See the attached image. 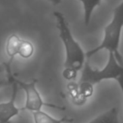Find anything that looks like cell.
I'll return each mask as SVG.
<instances>
[{"mask_svg": "<svg viewBox=\"0 0 123 123\" xmlns=\"http://www.w3.org/2000/svg\"><path fill=\"white\" fill-rule=\"evenodd\" d=\"M54 16L56 20L59 36L65 48V60L63 77L66 80H73L76 78L78 72L82 70L86 64V53L74 39L65 15L59 11H55Z\"/></svg>", "mask_w": 123, "mask_h": 123, "instance_id": "6da1fadb", "label": "cell"}, {"mask_svg": "<svg viewBox=\"0 0 123 123\" xmlns=\"http://www.w3.org/2000/svg\"><path fill=\"white\" fill-rule=\"evenodd\" d=\"M123 30V0L114 8L112 19L104 29L103 39L100 45L86 52L88 58H92L98 52L105 50L113 53L119 62L123 64V57L120 53L121 38Z\"/></svg>", "mask_w": 123, "mask_h": 123, "instance_id": "7a4b0ae2", "label": "cell"}, {"mask_svg": "<svg viewBox=\"0 0 123 123\" xmlns=\"http://www.w3.org/2000/svg\"><path fill=\"white\" fill-rule=\"evenodd\" d=\"M122 76H123V64L117 60L113 53L108 52V60L103 68H93L89 62H86L82 68L80 82L94 86L105 80L114 79L117 81Z\"/></svg>", "mask_w": 123, "mask_h": 123, "instance_id": "3957f363", "label": "cell"}, {"mask_svg": "<svg viewBox=\"0 0 123 123\" xmlns=\"http://www.w3.org/2000/svg\"><path fill=\"white\" fill-rule=\"evenodd\" d=\"M7 75L8 79L13 80L18 84L19 89H23L25 93V104L22 109L23 110H28L31 113L38 110H41L44 107H49V108L59 109V110H64V107L57 105L55 104L48 103L44 101L42 95L40 94L39 89L37 88V80L33 79L29 82H25L20 79H17L12 72V63L7 62Z\"/></svg>", "mask_w": 123, "mask_h": 123, "instance_id": "277c9868", "label": "cell"}, {"mask_svg": "<svg viewBox=\"0 0 123 123\" xmlns=\"http://www.w3.org/2000/svg\"><path fill=\"white\" fill-rule=\"evenodd\" d=\"M34 46L30 41L24 39L17 34H12L7 38L5 43V51L9 58L8 62L12 63L16 57L23 59L32 58L34 53Z\"/></svg>", "mask_w": 123, "mask_h": 123, "instance_id": "5b68a950", "label": "cell"}, {"mask_svg": "<svg viewBox=\"0 0 123 123\" xmlns=\"http://www.w3.org/2000/svg\"><path fill=\"white\" fill-rule=\"evenodd\" d=\"M9 85L12 87L10 99L8 101L0 103V123H11L12 120L19 115L22 108H18L16 105V99L18 96L19 87L13 80L8 79Z\"/></svg>", "mask_w": 123, "mask_h": 123, "instance_id": "8992f818", "label": "cell"}, {"mask_svg": "<svg viewBox=\"0 0 123 123\" xmlns=\"http://www.w3.org/2000/svg\"><path fill=\"white\" fill-rule=\"evenodd\" d=\"M32 115L34 123H70L73 122V119L66 116L55 118L42 110L33 112Z\"/></svg>", "mask_w": 123, "mask_h": 123, "instance_id": "52a82bcc", "label": "cell"}, {"mask_svg": "<svg viewBox=\"0 0 123 123\" xmlns=\"http://www.w3.org/2000/svg\"><path fill=\"white\" fill-rule=\"evenodd\" d=\"M87 123H119L118 109L117 107H112Z\"/></svg>", "mask_w": 123, "mask_h": 123, "instance_id": "ba28073f", "label": "cell"}, {"mask_svg": "<svg viewBox=\"0 0 123 123\" xmlns=\"http://www.w3.org/2000/svg\"><path fill=\"white\" fill-rule=\"evenodd\" d=\"M83 5L84 8V22L88 25L91 22V19L94 10L101 4V0H79Z\"/></svg>", "mask_w": 123, "mask_h": 123, "instance_id": "9c48e42d", "label": "cell"}, {"mask_svg": "<svg viewBox=\"0 0 123 123\" xmlns=\"http://www.w3.org/2000/svg\"><path fill=\"white\" fill-rule=\"evenodd\" d=\"M7 85H9V82L7 75L6 62H0V89Z\"/></svg>", "mask_w": 123, "mask_h": 123, "instance_id": "30bf717a", "label": "cell"}, {"mask_svg": "<svg viewBox=\"0 0 123 123\" xmlns=\"http://www.w3.org/2000/svg\"><path fill=\"white\" fill-rule=\"evenodd\" d=\"M117 84H118L119 87H120L121 90H122V93L123 94V76L120 77L118 79H117Z\"/></svg>", "mask_w": 123, "mask_h": 123, "instance_id": "8fae6325", "label": "cell"}, {"mask_svg": "<svg viewBox=\"0 0 123 123\" xmlns=\"http://www.w3.org/2000/svg\"><path fill=\"white\" fill-rule=\"evenodd\" d=\"M48 1L50 2L53 5H58L60 3H61L62 0H48Z\"/></svg>", "mask_w": 123, "mask_h": 123, "instance_id": "7c38bea8", "label": "cell"}]
</instances>
